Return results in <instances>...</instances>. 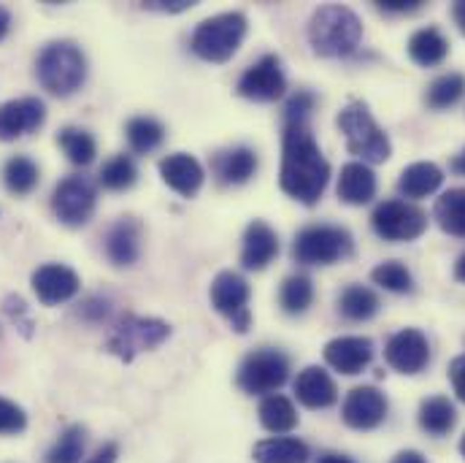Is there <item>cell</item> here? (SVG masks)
Wrapping results in <instances>:
<instances>
[{
	"label": "cell",
	"instance_id": "6da1fadb",
	"mask_svg": "<svg viewBox=\"0 0 465 463\" xmlns=\"http://www.w3.org/2000/svg\"><path fill=\"white\" fill-rule=\"evenodd\" d=\"M331 182V163L325 160L320 144L309 125H284L282 133V190L303 206H314Z\"/></svg>",
	"mask_w": 465,
	"mask_h": 463
},
{
	"label": "cell",
	"instance_id": "7a4b0ae2",
	"mask_svg": "<svg viewBox=\"0 0 465 463\" xmlns=\"http://www.w3.org/2000/svg\"><path fill=\"white\" fill-rule=\"evenodd\" d=\"M362 38L360 16L339 3L320 5L309 22V44L320 57H349L357 52Z\"/></svg>",
	"mask_w": 465,
	"mask_h": 463
},
{
	"label": "cell",
	"instance_id": "3957f363",
	"mask_svg": "<svg viewBox=\"0 0 465 463\" xmlns=\"http://www.w3.org/2000/svg\"><path fill=\"white\" fill-rule=\"evenodd\" d=\"M35 76L44 90L57 98H68L87 82V57L74 41H52L38 55Z\"/></svg>",
	"mask_w": 465,
	"mask_h": 463
},
{
	"label": "cell",
	"instance_id": "277c9868",
	"mask_svg": "<svg viewBox=\"0 0 465 463\" xmlns=\"http://www.w3.org/2000/svg\"><path fill=\"white\" fill-rule=\"evenodd\" d=\"M336 125L347 138L349 155L360 157V163L376 166V163L390 160V155H392L390 136L379 127V122L373 119L362 101H349L336 116Z\"/></svg>",
	"mask_w": 465,
	"mask_h": 463
},
{
	"label": "cell",
	"instance_id": "5b68a950",
	"mask_svg": "<svg viewBox=\"0 0 465 463\" xmlns=\"http://www.w3.org/2000/svg\"><path fill=\"white\" fill-rule=\"evenodd\" d=\"M246 35V16L241 11H225L203 19L190 38V49L206 63H228Z\"/></svg>",
	"mask_w": 465,
	"mask_h": 463
},
{
	"label": "cell",
	"instance_id": "8992f818",
	"mask_svg": "<svg viewBox=\"0 0 465 463\" xmlns=\"http://www.w3.org/2000/svg\"><path fill=\"white\" fill-rule=\"evenodd\" d=\"M287 379H290V357L276 347L249 352L235 374V382L246 396H271Z\"/></svg>",
	"mask_w": 465,
	"mask_h": 463
},
{
	"label": "cell",
	"instance_id": "52a82bcc",
	"mask_svg": "<svg viewBox=\"0 0 465 463\" xmlns=\"http://www.w3.org/2000/svg\"><path fill=\"white\" fill-rule=\"evenodd\" d=\"M351 249V233L339 226H309L292 241V257L301 266H333L349 257Z\"/></svg>",
	"mask_w": 465,
	"mask_h": 463
},
{
	"label": "cell",
	"instance_id": "ba28073f",
	"mask_svg": "<svg viewBox=\"0 0 465 463\" xmlns=\"http://www.w3.org/2000/svg\"><path fill=\"white\" fill-rule=\"evenodd\" d=\"M171 337V326L160 317H141V315H124L119 317L106 342V349L119 360L130 363L135 355L146 349L160 347Z\"/></svg>",
	"mask_w": 465,
	"mask_h": 463
},
{
	"label": "cell",
	"instance_id": "9c48e42d",
	"mask_svg": "<svg viewBox=\"0 0 465 463\" xmlns=\"http://www.w3.org/2000/svg\"><path fill=\"white\" fill-rule=\"evenodd\" d=\"M95 204H98L95 185L87 176H82V174L65 176L52 190V212L68 228L87 226L93 220V215H95Z\"/></svg>",
	"mask_w": 465,
	"mask_h": 463
},
{
	"label": "cell",
	"instance_id": "30bf717a",
	"mask_svg": "<svg viewBox=\"0 0 465 463\" xmlns=\"http://www.w3.org/2000/svg\"><path fill=\"white\" fill-rule=\"evenodd\" d=\"M371 226H373L376 236L384 241H392V244L414 241L428 231V215L409 201L392 198V201H381L373 209Z\"/></svg>",
	"mask_w": 465,
	"mask_h": 463
},
{
	"label": "cell",
	"instance_id": "8fae6325",
	"mask_svg": "<svg viewBox=\"0 0 465 463\" xmlns=\"http://www.w3.org/2000/svg\"><path fill=\"white\" fill-rule=\"evenodd\" d=\"M209 296H212V307L223 317L231 320L232 328L238 334L249 331V326H252V315H249V296H252V290H249V282L241 274L220 271L214 277V282H212Z\"/></svg>",
	"mask_w": 465,
	"mask_h": 463
},
{
	"label": "cell",
	"instance_id": "7c38bea8",
	"mask_svg": "<svg viewBox=\"0 0 465 463\" xmlns=\"http://www.w3.org/2000/svg\"><path fill=\"white\" fill-rule=\"evenodd\" d=\"M238 96L246 101H257V104H271L279 101L287 93V76L282 71V60L276 55H265L257 63H252L238 85H235Z\"/></svg>",
	"mask_w": 465,
	"mask_h": 463
},
{
	"label": "cell",
	"instance_id": "4fadbf2b",
	"mask_svg": "<svg viewBox=\"0 0 465 463\" xmlns=\"http://www.w3.org/2000/svg\"><path fill=\"white\" fill-rule=\"evenodd\" d=\"M387 396L373 388V385H357L351 388L344 398V407H341V418L349 428L354 431H373L384 423L387 418Z\"/></svg>",
	"mask_w": 465,
	"mask_h": 463
},
{
	"label": "cell",
	"instance_id": "5bb4252c",
	"mask_svg": "<svg viewBox=\"0 0 465 463\" xmlns=\"http://www.w3.org/2000/svg\"><path fill=\"white\" fill-rule=\"evenodd\" d=\"M33 293L44 307H57L71 301L74 296H79L82 290V279L74 268L63 266V263H46L38 266L30 277Z\"/></svg>",
	"mask_w": 465,
	"mask_h": 463
},
{
	"label": "cell",
	"instance_id": "9a60e30c",
	"mask_svg": "<svg viewBox=\"0 0 465 463\" xmlns=\"http://www.w3.org/2000/svg\"><path fill=\"white\" fill-rule=\"evenodd\" d=\"M384 360L401 374H420L430 363V342L420 328H403L390 337Z\"/></svg>",
	"mask_w": 465,
	"mask_h": 463
},
{
	"label": "cell",
	"instance_id": "2e32d148",
	"mask_svg": "<svg viewBox=\"0 0 465 463\" xmlns=\"http://www.w3.org/2000/svg\"><path fill=\"white\" fill-rule=\"evenodd\" d=\"M46 122V106L41 98H14L0 104V141H16L35 133Z\"/></svg>",
	"mask_w": 465,
	"mask_h": 463
},
{
	"label": "cell",
	"instance_id": "e0dca14e",
	"mask_svg": "<svg viewBox=\"0 0 465 463\" xmlns=\"http://www.w3.org/2000/svg\"><path fill=\"white\" fill-rule=\"evenodd\" d=\"M141 236L143 228L135 217H119L114 226L106 231L104 238V249L106 257L112 260V266L116 268H130L138 263L141 257Z\"/></svg>",
	"mask_w": 465,
	"mask_h": 463
},
{
	"label": "cell",
	"instance_id": "ac0fdd59",
	"mask_svg": "<svg viewBox=\"0 0 465 463\" xmlns=\"http://www.w3.org/2000/svg\"><path fill=\"white\" fill-rule=\"evenodd\" d=\"M373 360V342L368 337H339L325 345V363L347 377L362 374Z\"/></svg>",
	"mask_w": 465,
	"mask_h": 463
},
{
	"label": "cell",
	"instance_id": "d6986e66",
	"mask_svg": "<svg viewBox=\"0 0 465 463\" xmlns=\"http://www.w3.org/2000/svg\"><path fill=\"white\" fill-rule=\"evenodd\" d=\"M157 168H160L163 182L184 198L198 196V190L203 187V179H206L203 166L187 152H173V155L163 157Z\"/></svg>",
	"mask_w": 465,
	"mask_h": 463
},
{
	"label": "cell",
	"instance_id": "ffe728a7",
	"mask_svg": "<svg viewBox=\"0 0 465 463\" xmlns=\"http://www.w3.org/2000/svg\"><path fill=\"white\" fill-rule=\"evenodd\" d=\"M241 241V266L246 271H262L279 255V236L262 220L249 223Z\"/></svg>",
	"mask_w": 465,
	"mask_h": 463
},
{
	"label": "cell",
	"instance_id": "44dd1931",
	"mask_svg": "<svg viewBox=\"0 0 465 463\" xmlns=\"http://www.w3.org/2000/svg\"><path fill=\"white\" fill-rule=\"evenodd\" d=\"M295 398L306 409H328L339 401V388L325 368L306 366L295 379Z\"/></svg>",
	"mask_w": 465,
	"mask_h": 463
},
{
	"label": "cell",
	"instance_id": "7402d4cb",
	"mask_svg": "<svg viewBox=\"0 0 465 463\" xmlns=\"http://www.w3.org/2000/svg\"><path fill=\"white\" fill-rule=\"evenodd\" d=\"M212 171L220 185L238 187L257 174V152L249 146H231L212 157Z\"/></svg>",
	"mask_w": 465,
	"mask_h": 463
},
{
	"label": "cell",
	"instance_id": "603a6c76",
	"mask_svg": "<svg viewBox=\"0 0 465 463\" xmlns=\"http://www.w3.org/2000/svg\"><path fill=\"white\" fill-rule=\"evenodd\" d=\"M376 196V174L371 171V166L354 160L341 168L339 176V198L349 206H365L371 204Z\"/></svg>",
	"mask_w": 465,
	"mask_h": 463
},
{
	"label": "cell",
	"instance_id": "cb8c5ba5",
	"mask_svg": "<svg viewBox=\"0 0 465 463\" xmlns=\"http://www.w3.org/2000/svg\"><path fill=\"white\" fill-rule=\"evenodd\" d=\"M444 185V171L430 163V160H422V163H411L401 171V179H398V193L403 198H428L433 196L439 187Z\"/></svg>",
	"mask_w": 465,
	"mask_h": 463
},
{
	"label": "cell",
	"instance_id": "d4e9b609",
	"mask_svg": "<svg viewBox=\"0 0 465 463\" xmlns=\"http://www.w3.org/2000/svg\"><path fill=\"white\" fill-rule=\"evenodd\" d=\"M447 55H450V38L439 27H422L409 38V57L422 68L441 65Z\"/></svg>",
	"mask_w": 465,
	"mask_h": 463
},
{
	"label": "cell",
	"instance_id": "484cf974",
	"mask_svg": "<svg viewBox=\"0 0 465 463\" xmlns=\"http://www.w3.org/2000/svg\"><path fill=\"white\" fill-rule=\"evenodd\" d=\"M252 456L257 463H306L312 458V450L298 437H271L257 442Z\"/></svg>",
	"mask_w": 465,
	"mask_h": 463
},
{
	"label": "cell",
	"instance_id": "4316f807",
	"mask_svg": "<svg viewBox=\"0 0 465 463\" xmlns=\"http://www.w3.org/2000/svg\"><path fill=\"white\" fill-rule=\"evenodd\" d=\"M417 420H420V428L430 437H447L455 423H458V409L455 404L447 398V396H430L420 404V412H417Z\"/></svg>",
	"mask_w": 465,
	"mask_h": 463
},
{
	"label": "cell",
	"instance_id": "83f0119b",
	"mask_svg": "<svg viewBox=\"0 0 465 463\" xmlns=\"http://www.w3.org/2000/svg\"><path fill=\"white\" fill-rule=\"evenodd\" d=\"M260 426L271 434H290L298 426V409L287 396L271 393L260 401Z\"/></svg>",
	"mask_w": 465,
	"mask_h": 463
},
{
	"label": "cell",
	"instance_id": "f1b7e54d",
	"mask_svg": "<svg viewBox=\"0 0 465 463\" xmlns=\"http://www.w3.org/2000/svg\"><path fill=\"white\" fill-rule=\"evenodd\" d=\"M439 228L455 238H465V187L447 190L433 209Z\"/></svg>",
	"mask_w": 465,
	"mask_h": 463
},
{
	"label": "cell",
	"instance_id": "f546056e",
	"mask_svg": "<svg viewBox=\"0 0 465 463\" xmlns=\"http://www.w3.org/2000/svg\"><path fill=\"white\" fill-rule=\"evenodd\" d=\"M124 136H127V144H130L133 152L149 155V152H154L163 144L165 125L160 119H154V116H133L124 125Z\"/></svg>",
	"mask_w": 465,
	"mask_h": 463
},
{
	"label": "cell",
	"instance_id": "4dcf8cb0",
	"mask_svg": "<svg viewBox=\"0 0 465 463\" xmlns=\"http://www.w3.org/2000/svg\"><path fill=\"white\" fill-rule=\"evenodd\" d=\"M379 307H381L379 296L371 287H362V285H349L347 290L339 296V312L351 323L371 320L379 312Z\"/></svg>",
	"mask_w": 465,
	"mask_h": 463
},
{
	"label": "cell",
	"instance_id": "1f68e13d",
	"mask_svg": "<svg viewBox=\"0 0 465 463\" xmlns=\"http://www.w3.org/2000/svg\"><path fill=\"white\" fill-rule=\"evenodd\" d=\"M38 179H41L38 166H35L30 157H25V155H14V157H8L5 166H3V185H5L8 193H14V196H27V193H33L35 185H38Z\"/></svg>",
	"mask_w": 465,
	"mask_h": 463
},
{
	"label": "cell",
	"instance_id": "d6a6232c",
	"mask_svg": "<svg viewBox=\"0 0 465 463\" xmlns=\"http://www.w3.org/2000/svg\"><path fill=\"white\" fill-rule=\"evenodd\" d=\"M279 304L287 315H303L314 304V282L306 274H290L282 282Z\"/></svg>",
	"mask_w": 465,
	"mask_h": 463
},
{
	"label": "cell",
	"instance_id": "836d02e7",
	"mask_svg": "<svg viewBox=\"0 0 465 463\" xmlns=\"http://www.w3.org/2000/svg\"><path fill=\"white\" fill-rule=\"evenodd\" d=\"M57 144H60V149L68 155V160L74 166H90L95 160V155H98L95 138L82 127H63L57 133Z\"/></svg>",
	"mask_w": 465,
	"mask_h": 463
},
{
	"label": "cell",
	"instance_id": "e575fe53",
	"mask_svg": "<svg viewBox=\"0 0 465 463\" xmlns=\"http://www.w3.org/2000/svg\"><path fill=\"white\" fill-rule=\"evenodd\" d=\"M465 96V76L463 74H444L439 79L430 82L428 93H425V104L436 112L455 106Z\"/></svg>",
	"mask_w": 465,
	"mask_h": 463
},
{
	"label": "cell",
	"instance_id": "d590c367",
	"mask_svg": "<svg viewBox=\"0 0 465 463\" xmlns=\"http://www.w3.org/2000/svg\"><path fill=\"white\" fill-rule=\"evenodd\" d=\"M87 448V431L82 426H68L60 439L49 448L44 463H79L84 458Z\"/></svg>",
	"mask_w": 465,
	"mask_h": 463
},
{
	"label": "cell",
	"instance_id": "8d00e7d4",
	"mask_svg": "<svg viewBox=\"0 0 465 463\" xmlns=\"http://www.w3.org/2000/svg\"><path fill=\"white\" fill-rule=\"evenodd\" d=\"M138 179V168L133 163L130 155H114L104 163L101 174H98V182L112 190V193H122V190H130Z\"/></svg>",
	"mask_w": 465,
	"mask_h": 463
},
{
	"label": "cell",
	"instance_id": "74e56055",
	"mask_svg": "<svg viewBox=\"0 0 465 463\" xmlns=\"http://www.w3.org/2000/svg\"><path fill=\"white\" fill-rule=\"evenodd\" d=\"M371 279H373L379 287L390 290V293H411V290H414V277H411V271H409L403 263H398V260L379 263V266L371 271Z\"/></svg>",
	"mask_w": 465,
	"mask_h": 463
},
{
	"label": "cell",
	"instance_id": "f35d334b",
	"mask_svg": "<svg viewBox=\"0 0 465 463\" xmlns=\"http://www.w3.org/2000/svg\"><path fill=\"white\" fill-rule=\"evenodd\" d=\"M317 109V96L309 90H298L284 104V125H309V116Z\"/></svg>",
	"mask_w": 465,
	"mask_h": 463
},
{
	"label": "cell",
	"instance_id": "ab89813d",
	"mask_svg": "<svg viewBox=\"0 0 465 463\" xmlns=\"http://www.w3.org/2000/svg\"><path fill=\"white\" fill-rule=\"evenodd\" d=\"M27 428V415L22 407H16L14 401L3 398L0 396V434L8 437V434H22Z\"/></svg>",
	"mask_w": 465,
	"mask_h": 463
},
{
	"label": "cell",
	"instance_id": "60d3db41",
	"mask_svg": "<svg viewBox=\"0 0 465 463\" xmlns=\"http://www.w3.org/2000/svg\"><path fill=\"white\" fill-rule=\"evenodd\" d=\"M3 312L8 315V320H11V323H16V328H22V331H25V337H30L33 323H30V317H27V307H25V301H22L19 296H8V298L3 301Z\"/></svg>",
	"mask_w": 465,
	"mask_h": 463
},
{
	"label": "cell",
	"instance_id": "b9f144b4",
	"mask_svg": "<svg viewBox=\"0 0 465 463\" xmlns=\"http://www.w3.org/2000/svg\"><path fill=\"white\" fill-rule=\"evenodd\" d=\"M79 315H82L84 320H90V323H101V320L109 315V301L93 296V298H87V301L82 304V312H79Z\"/></svg>",
	"mask_w": 465,
	"mask_h": 463
},
{
	"label": "cell",
	"instance_id": "7bdbcfd3",
	"mask_svg": "<svg viewBox=\"0 0 465 463\" xmlns=\"http://www.w3.org/2000/svg\"><path fill=\"white\" fill-rule=\"evenodd\" d=\"M450 382H452L458 398L465 404V352L450 363Z\"/></svg>",
	"mask_w": 465,
	"mask_h": 463
},
{
	"label": "cell",
	"instance_id": "ee69618b",
	"mask_svg": "<svg viewBox=\"0 0 465 463\" xmlns=\"http://www.w3.org/2000/svg\"><path fill=\"white\" fill-rule=\"evenodd\" d=\"M193 5H195L193 0H152V3H141V8H146V11H163V14H179V11H187Z\"/></svg>",
	"mask_w": 465,
	"mask_h": 463
},
{
	"label": "cell",
	"instance_id": "f6af8a7d",
	"mask_svg": "<svg viewBox=\"0 0 465 463\" xmlns=\"http://www.w3.org/2000/svg\"><path fill=\"white\" fill-rule=\"evenodd\" d=\"M376 8L384 14H411L422 8V0H379Z\"/></svg>",
	"mask_w": 465,
	"mask_h": 463
},
{
	"label": "cell",
	"instance_id": "bcb514c9",
	"mask_svg": "<svg viewBox=\"0 0 465 463\" xmlns=\"http://www.w3.org/2000/svg\"><path fill=\"white\" fill-rule=\"evenodd\" d=\"M116 458H119V448H116L114 442H109V445H104L87 463H116Z\"/></svg>",
	"mask_w": 465,
	"mask_h": 463
},
{
	"label": "cell",
	"instance_id": "7dc6e473",
	"mask_svg": "<svg viewBox=\"0 0 465 463\" xmlns=\"http://www.w3.org/2000/svg\"><path fill=\"white\" fill-rule=\"evenodd\" d=\"M390 463H428L425 461V456L422 453H417V450H401L395 458Z\"/></svg>",
	"mask_w": 465,
	"mask_h": 463
},
{
	"label": "cell",
	"instance_id": "c3c4849f",
	"mask_svg": "<svg viewBox=\"0 0 465 463\" xmlns=\"http://www.w3.org/2000/svg\"><path fill=\"white\" fill-rule=\"evenodd\" d=\"M452 19H455V25L460 27V33L465 35V0H458L452 5Z\"/></svg>",
	"mask_w": 465,
	"mask_h": 463
},
{
	"label": "cell",
	"instance_id": "681fc988",
	"mask_svg": "<svg viewBox=\"0 0 465 463\" xmlns=\"http://www.w3.org/2000/svg\"><path fill=\"white\" fill-rule=\"evenodd\" d=\"M8 30H11V14H8V8L0 5V41L8 35Z\"/></svg>",
	"mask_w": 465,
	"mask_h": 463
},
{
	"label": "cell",
	"instance_id": "f907efd6",
	"mask_svg": "<svg viewBox=\"0 0 465 463\" xmlns=\"http://www.w3.org/2000/svg\"><path fill=\"white\" fill-rule=\"evenodd\" d=\"M450 166H452V171H455V174L465 176V149L460 152V155H455V157H452V163H450Z\"/></svg>",
	"mask_w": 465,
	"mask_h": 463
},
{
	"label": "cell",
	"instance_id": "816d5d0a",
	"mask_svg": "<svg viewBox=\"0 0 465 463\" xmlns=\"http://www.w3.org/2000/svg\"><path fill=\"white\" fill-rule=\"evenodd\" d=\"M320 463H354V461L347 458V456H341V453H325V456L320 458Z\"/></svg>",
	"mask_w": 465,
	"mask_h": 463
},
{
	"label": "cell",
	"instance_id": "f5cc1de1",
	"mask_svg": "<svg viewBox=\"0 0 465 463\" xmlns=\"http://www.w3.org/2000/svg\"><path fill=\"white\" fill-rule=\"evenodd\" d=\"M455 279L465 285V252L458 257V263H455Z\"/></svg>",
	"mask_w": 465,
	"mask_h": 463
},
{
	"label": "cell",
	"instance_id": "db71d44e",
	"mask_svg": "<svg viewBox=\"0 0 465 463\" xmlns=\"http://www.w3.org/2000/svg\"><path fill=\"white\" fill-rule=\"evenodd\" d=\"M460 456L465 458V434H463V439H460Z\"/></svg>",
	"mask_w": 465,
	"mask_h": 463
}]
</instances>
